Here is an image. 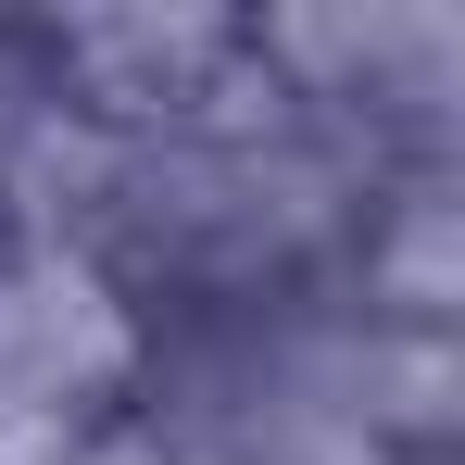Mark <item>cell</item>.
<instances>
[{
	"instance_id": "1",
	"label": "cell",
	"mask_w": 465,
	"mask_h": 465,
	"mask_svg": "<svg viewBox=\"0 0 465 465\" xmlns=\"http://www.w3.org/2000/svg\"><path fill=\"white\" fill-rule=\"evenodd\" d=\"M163 402V302L76 227L0 214V465H114Z\"/></svg>"
},
{
	"instance_id": "2",
	"label": "cell",
	"mask_w": 465,
	"mask_h": 465,
	"mask_svg": "<svg viewBox=\"0 0 465 465\" xmlns=\"http://www.w3.org/2000/svg\"><path fill=\"white\" fill-rule=\"evenodd\" d=\"M38 139V114H25V88H13V51H0V214H13V163Z\"/></svg>"
}]
</instances>
